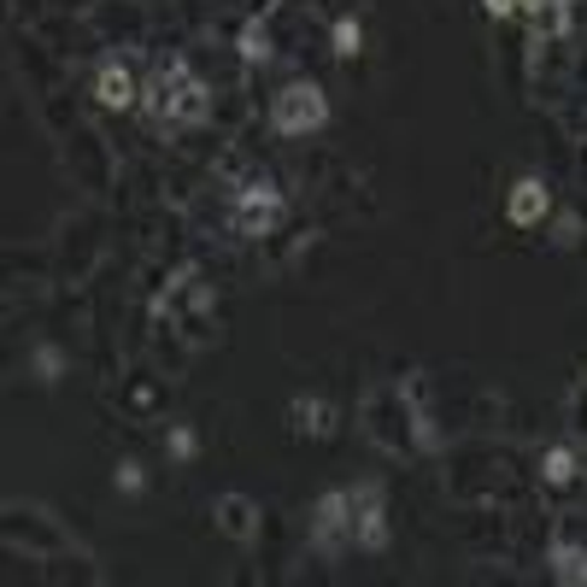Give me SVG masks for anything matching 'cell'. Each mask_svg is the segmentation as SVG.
Wrapping results in <instances>:
<instances>
[{"mask_svg":"<svg viewBox=\"0 0 587 587\" xmlns=\"http://www.w3.org/2000/svg\"><path fill=\"white\" fill-rule=\"evenodd\" d=\"M147 112H153L159 123H195L206 118V89H200V77L188 71V66H159V77L147 82Z\"/></svg>","mask_w":587,"mask_h":587,"instance_id":"obj_2","label":"cell"},{"mask_svg":"<svg viewBox=\"0 0 587 587\" xmlns=\"http://www.w3.org/2000/svg\"><path fill=\"white\" fill-rule=\"evenodd\" d=\"M547 206H553L547 182H540V177H523V182L511 188V206H506V212H511L517 229H535L540 218H547Z\"/></svg>","mask_w":587,"mask_h":587,"instance_id":"obj_6","label":"cell"},{"mask_svg":"<svg viewBox=\"0 0 587 587\" xmlns=\"http://www.w3.org/2000/svg\"><path fill=\"white\" fill-rule=\"evenodd\" d=\"M7 540H12V547H30L36 558H48V553L66 547V535H59L41 511H24V506H12V511H7Z\"/></svg>","mask_w":587,"mask_h":587,"instance_id":"obj_5","label":"cell"},{"mask_svg":"<svg viewBox=\"0 0 587 587\" xmlns=\"http://www.w3.org/2000/svg\"><path fill=\"white\" fill-rule=\"evenodd\" d=\"M94 100H100V107H130V100H136V77L123 66H107L94 77Z\"/></svg>","mask_w":587,"mask_h":587,"instance_id":"obj_8","label":"cell"},{"mask_svg":"<svg viewBox=\"0 0 587 587\" xmlns=\"http://www.w3.org/2000/svg\"><path fill=\"white\" fill-rule=\"evenodd\" d=\"M581 465H587V458H581Z\"/></svg>","mask_w":587,"mask_h":587,"instance_id":"obj_18","label":"cell"},{"mask_svg":"<svg viewBox=\"0 0 587 587\" xmlns=\"http://www.w3.org/2000/svg\"><path fill=\"white\" fill-rule=\"evenodd\" d=\"M118 488L123 494H141V465H118Z\"/></svg>","mask_w":587,"mask_h":587,"instance_id":"obj_16","label":"cell"},{"mask_svg":"<svg viewBox=\"0 0 587 587\" xmlns=\"http://www.w3.org/2000/svg\"><path fill=\"white\" fill-rule=\"evenodd\" d=\"M277 223H282V195L270 182H247L241 200H236V229H241V236H253V241H265Z\"/></svg>","mask_w":587,"mask_h":587,"instance_id":"obj_4","label":"cell"},{"mask_svg":"<svg viewBox=\"0 0 587 587\" xmlns=\"http://www.w3.org/2000/svg\"><path fill=\"white\" fill-rule=\"evenodd\" d=\"M553 576H558V581H587V553L553 547Z\"/></svg>","mask_w":587,"mask_h":587,"instance_id":"obj_11","label":"cell"},{"mask_svg":"<svg viewBox=\"0 0 587 587\" xmlns=\"http://www.w3.org/2000/svg\"><path fill=\"white\" fill-rule=\"evenodd\" d=\"M488 12H494V18H506V12H517V0H488Z\"/></svg>","mask_w":587,"mask_h":587,"instance_id":"obj_17","label":"cell"},{"mask_svg":"<svg viewBox=\"0 0 587 587\" xmlns=\"http://www.w3.org/2000/svg\"><path fill=\"white\" fill-rule=\"evenodd\" d=\"M581 476V452L576 447H547V458H540V481H553V488H564V481Z\"/></svg>","mask_w":587,"mask_h":587,"instance_id":"obj_9","label":"cell"},{"mask_svg":"<svg viewBox=\"0 0 587 587\" xmlns=\"http://www.w3.org/2000/svg\"><path fill=\"white\" fill-rule=\"evenodd\" d=\"M288 417H294V435H329V406L324 400H294Z\"/></svg>","mask_w":587,"mask_h":587,"instance_id":"obj_10","label":"cell"},{"mask_svg":"<svg viewBox=\"0 0 587 587\" xmlns=\"http://www.w3.org/2000/svg\"><path fill=\"white\" fill-rule=\"evenodd\" d=\"M165 447H171V458H195V429H171Z\"/></svg>","mask_w":587,"mask_h":587,"instance_id":"obj_15","label":"cell"},{"mask_svg":"<svg viewBox=\"0 0 587 587\" xmlns=\"http://www.w3.org/2000/svg\"><path fill=\"white\" fill-rule=\"evenodd\" d=\"M558 7H564V0H558Z\"/></svg>","mask_w":587,"mask_h":587,"instance_id":"obj_19","label":"cell"},{"mask_svg":"<svg viewBox=\"0 0 587 587\" xmlns=\"http://www.w3.org/2000/svg\"><path fill=\"white\" fill-rule=\"evenodd\" d=\"M36 370H41V382H59V370H66V359H59L53 347H41V352H36Z\"/></svg>","mask_w":587,"mask_h":587,"instance_id":"obj_13","label":"cell"},{"mask_svg":"<svg viewBox=\"0 0 587 587\" xmlns=\"http://www.w3.org/2000/svg\"><path fill=\"white\" fill-rule=\"evenodd\" d=\"M241 53H247V59H270V36H265V24H247V30H241Z\"/></svg>","mask_w":587,"mask_h":587,"instance_id":"obj_12","label":"cell"},{"mask_svg":"<svg viewBox=\"0 0 587 587\" xmlns=\"http://www.w3.org/2000/svg\"><path fill=\"white\" fill-rule=\"evenodd\" d=\"M218 529L229 535V540H253L259 535V506L247 494H223L218 499Z\"/></svg>","mask_w":587,"mask_h":587,"instance_id":"obj_7","label":"cell"},{"mask_svg":"<svg viewBox=\"0 0 587 587\" xmlns=\"http://www.w3.org/2000/svg\"><path fill=\"white\" fill-rule=\"evenodd\" d=\"M365 435H370L382 452H417V447H435L429 417L417 411V400H411L400 382L370 388V400H365Z\"/></svg>","mask_w":587,"mask_h":587,"instance_id":"obj_1","label":"cell"},{"mask_svg":"<svg viewBox=\"0 0 587 587\" xmlns=\"http://www.w3.org/2000/svg\"><path fill=\"white\" fill-rule=\"evenodd\" d=\"M335 53H341V59L359 53V24H335Z\"/></svg>","mask_w":587,"mask_h":587,"instance_id":"obj_14","label":"cell"},{"mask_svg":"<svg viewBox=\"0 0 587 587\" xmlns=\"http://www.w3.org/2000/svg\"><path fill=\"white\" fill-rule=\"evenodd\" d=\"M324 118H329V100L318 82H288L277 94V107H270V123L282 136H311V130H324Z\"/></svg>","mask_w":587,"mask_h":587,"instance_id":"obj_3","label":"cell"}]
</instances>
